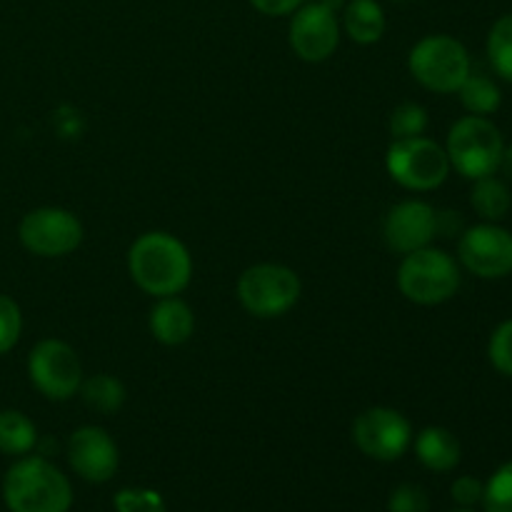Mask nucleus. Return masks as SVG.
<instances>
[{"label":"nucleus","mask_w":512,"mask_h":512,"mask_svg":"<svg viewBox=\"0 0 512 512\" xmlns=\"http://www.w3.org/2000/svg\"><path fill=\"white\" fill-rule=\"evenodd\" d=\"M80 395H83L85 405L98 413H118L125 403V388L118 378L113 375H93L85 383H80Z\"/></svg>","instance_id":"20"},{"label":"nucleus","mask_w":512,"mask_h":512,"mask_svg":"<svg viewBox=\"0 0 512 512\" xmlns=\"http://www.w3.org/2000/svg\"><path fill=\"white\" fill-rule=\"evenodd\" d=\"M460 103L465 105V110L473 115H490L500 108L503 103V95H500V88L485 75H473L470 73L465 78V83L460 85Z\"/></svg>","instance_id":"21"},{"label":"nucleus","mask_w":512,"mask_h":512,"mask_svg":"<svg viewBox=\"0 0 512 512\" xmlns=\"http://www.w3.org/2000/svg\"><path fill=\"white\" fill-rule=\"evenodd\" d=\"M415 453L420 463L435 473H448L460 463V443L450 430L430 425L415 438Z\"/></svg>","instance_id":"16"},{"label":"nucleus","mask_w":512,"mask_h":512,"mask_svg":"<svg viewBox=\"0 0 512 512\" xmlns=\"http://www.w3.org/2000/svg\"><path fill=\"white\" fill-rule=\"evenodd\" d=\"M450 493H453V500L458 505H463V508H473V505H478L480 500H483L485 485L480 483L478 478H473V475H463V478L455 480Z\"/></svg>","instance_id":"29"},{"label":"nucleus","mask_w":512,"mask_h":512,"mask_svg":"<svg viewBox=\"0 0 512 512\" xmlns=\"http://www.w3.org/2000/svg\"><path fill=\"white\" fill-rule=\"evenodd\" d=\"M340 43V28L328 3H310L290 23V48L305 63H323Z\"/></svg>","instance_id":"12"},{"label":"nucleus","mask_w":512,"mask_h":512,"mask_svg":"<svg viewBox=\"0 0 512 512\" xmlns=\"http://www.w3.org/2000/svg\"><path fill=\"white\" fill-rule=\"evenodd\" d=\"M460 263L473 275L498 280L512 273V233L495 223L468 228L458 243Z\"/></svg>","instance_id":"11"},{"label":"nucleus","mask_w":512,"mask_h":512,"mask_svg":"<svg viewBox=\"0 0 512 512\" xmlns=\"http://www.w3.org/2000/svg\"><path fill=\"white\" fill-rule=\"evenodd\" d=\"M485 512H512V460L500 465L483 493Z\"/></svg>","instance_id":"24"},{"label":"nucleus","mask_w":512,"mask_h":512,"mask_svg":"<svg viewBox=\"0 0 512 512\" xmlns=\"http://www.w3.org/2000/svg\"><path fill=\"white\" fill-rule=\"evenodd\" d=\"M505 173V178H508V183H512V145L503 150V160H500V168Z\"/></svg>","instance_id":"31"},{"label":"nucleus","mask_w":512,"mask_h":512,"mask_svg":"<svg viewBox=\"0 0 512 512\" xmlns=\"http://www.w3.org/2000/svg\"><path fill=\"white\" fill-rule=\"evenodd\" d=\"M470 203H473L475 213L480 215L488 223H498L508 215L512 205L510 188L498 180L495 175H488V178H478L473 185V193H470Z\"/></svg>","instance_id":"18"},{"label":"nucleus","mask_w":512,"mask_h":512,"mask_svg":"<svg viewBox=\"0 0 512 512\" xmlns=\"http://www.w3.org/2000/svg\"><path fill=\"white\" fill-rule=\"evenodd\" d=\"M453 512H473L470 508H463V510H453Z\"/></svg>","instance_id":"32"},{"label":"nucleus","mask_w":512,"mask_h":512,"mask_svg":"<svg viewBox=\"0 0 512 512\" xmlns=\"http://www.w3.org/2000/svg\"><path fill=\"white\" fill-rule=\"evenodd\" d=\"M410 73L433 93H458L470 75V55L450 35H428L410 50Z\"/></svg>","instance_id":"5"},{"label":"nucleus","mask_w":512,"mask_h":512,"mask_svg":"<svg viewBox=\"0 0 512 512\" xmlns=\"http://www.w3.org/2000/svg\"><path fill=\"white\" fill-rule=\"evenodd\" d=\"M28 375L35 388L48 400H70L80 390L83 383V368L70 348L63 340H40L28 358Z\"/></svg>","instance_id":"8"},{"label":"nucleus","mask_w":512,"mask_h":512,"mask_svg":"<svg viewBox=\"0 0 512 512\" xmlns=\"http://www.w3.org/2000/svg\"><path fill=\"white\" fill-rule=\"evenodd\" d=\"M488 358L498 373L512 378V318L500 323L495 333L490 335Z\"/></svg>","instance_id":"26"},{"label":"nucleus","mask_w":512,"mask_h":512,"mask_svg":"<svg viewBox=\"0 0 512 512\" xmlns=\"http://www.w3.org/2000/svg\"><path fill=\"white\" fill-rule=\"evenodd\" d=\"M345 30L360 45L378 43L385 33V13L375 0H353L345 8Z\"/></svg>","instance_id":"17"},{"label":"nucleus","mask_w":512,"mask_h":512,"mask_svg":"<svg viewBox=\"0 0 512 512\" xmlns=\"http://www.w3.org/2000/svg\"><path fill=\"white\" fill-rule=\"evenodd\" d=\"M255 10L265 15H288L298 8L303 0H250Z\"/></svg>","instance_id":"30"},{"label":"nucleus","mask_w":512,"mask_h":512,"mask_svg":"<svg viewBox=\"0 0 512 512\" xmlns=\"http://www.w3.org/2000/svg\"><path fill=\"white\" fill-rule=\"evenodd\" d=\"M353 440L373 460H390L403 458L405 450L413 443V428L408 418L393 408H368L355 418L353 423Z\"/></svg>","instance_id":"10"},{"label":"nucleus","mask_w":512,"mask_h":512,"mask_svg":"<svg viewBox=\"0 0 512 512\" xmlns=\"http://www.w3.org/2000/svg\"><path fill=\"white\" fill-rule=\"evenodd\" d=\"M20 330H23V315H20L18 303L0 293V355L15 348Z\"/></svg>","instance_id":"27"},{"label":"nucleus","mask_w":512,"mask_h":512,"mask_svg":"<svg viewBox=\"0 0 512 512\" xmlns=\"http://www.w3.org/2000/svg\"><path fill=\"white\" fill-rule=\"evenodd\" d=\"M488 58L495 73L512 83V13L503 15L488 35Z\"/></svg>","instance_id":"22"},{"label":"nucleus","mask_w":512,"mask_h":512,"mask_svg":"<svg viewBox=\"0 0 512 512\" xmlns=\"http://www.w3.org/2000/svg\"><path fill=\"white\" fill-rule=\"evenodd\" d=\"M238 298L255 318H280L298 303L300 278L285 265H253L240 275Z\"/></svg>","instance_id":"6"},{"label":"nucleus","mask_w":512,"mask_h":512,"mask_svg":"<svg viewBox=\"0 0 512 512\" xmlns=\"http://www.w3.org/2000/svg\"><path fill=\"white\" fill-rule=\"evenodd\" d=\"M195 328V315L188 303L170 295L160 298L158 305L150 310V333L163 345H183L190 340Z\"/></svg>","instance_id":"15"},{"label":"nucleus","mask_w":512,"mask_h":512,"mask_svg":"<svg viewBox=\"0 0 512 512\" xmlns=\"http://www.w3.org/2000/svg\"><path fill=\"white\" fill-rule=\"evenodd\" d=\"M118 512H165L163 495L148 488H125L115 495Z\"/></svg>","instance_id":"25"},{"label":"nucleus","mask_w":512,"mask_h":512,"mask_svg":"<svg viewBox=\"0 0 512 512\" xmlns=\"http://www.w3.org/2000/svg\"><path fill=\"white\" fill-rule=\"evenodd\" d=\"M388 173L395 183L408 190H435L450 173L448 153L435 140L408 138L393 140L388 148Z\"/></svg>","instance_id":"7"},{"label":"nucleus","mask_w":512,"mask_h":512,"mask_svg":"<svg viewBox=\"0 0 512 512\" xmlns=\"http://www.w3.org/2000/svg\"><path fill=\"white\" fill-rule=\"evenodd\" d=\"M118 445L103 428L85 425L68 440V463L88 483H108L118 470Z\"/></svg>","instance_id":"13"},{"label":"nucleus","mask_w":512,"mask_h":512,"mask_svg":"<svg viewBox=\"0 0 512 512\" xmlns=\"http://www.w3.org/2000/svg\"><path fill=\"white\" fill-rule=\"evenodd\" d=\"M398 285L410 303L440 305L460 288V270L445 250L420 248L400 263Z\"/></svg>","instance_id":"4"},{"label":"nucleus","mask_w":512,"mask_h":512,"mask_svg":"<svg viewBox=\"0 0 512 512\" xmlns=\"http://www.w3.org/2000/svg\"><path fill=\"white\" fill-rule=\"evenodd\" d=\"M388 512H430V498L420 485L403 483L390 493Z\"/></svg>","instance_id":"28"},{"label":"nucleus","mask_w":512,"mask_h":512,"mask_svg":"<svg viewBox=\"0 0 512 512\" xmlns=\"http://www.w3.org/2000/svg\"><path fill=\"white\" fill-rule=\"evenodd\" d=\"M3 500L10 512H68L73 488L45 458H23L5 473Z\"/></svg>","instance_id":"2"},{"label":"nucleus","mask_w":512,"mask_h":512,"mask_svg":"<svg viewBox=\"0 0 512 512\" xmlns=\"http://www.w3.org/2000/svg\"><path fill=\"white\" fill-rule=\"evenodd\" d=\"M438 233V215L423 200H405L398 203L385 218V240L395 253H415L428 248Z\"/></svg>","instance_id":"14"},{"label":"nucleus","mask_w":512,"mask_h":512,"mask_svg":"<svg viewBox=\"0 0 512 512\" xmlns=\"http://www.w3.org/2000/svg\"><path fill=\"white\" fill-rule=\"evenodd\" d=\"M20 243L40 258H63L83 243V225L70 210L38 208L20 220Z\"/></svg>","instance_id":"9"},{"label":"nucleus","mask_w":512,"mask_h":512,"mask_svg":"<svg viewBox=\"0 0 512 512\" xmlns=\"http://www.w3.org/2000/svg\"><path fill=\"white\" fill-rule=\"evenodd\" d=\"M428 128V110L418 103H403L390 115V133L395 140L420 138Z\"/></svg>","instance_id":"23"},{"label":"nucleus","mask_w":512,"mask_h":512,"mask_svg":"<svg viewBox=\"0 0 512 512\" xmlns=\"http://www.w3.org/2000/svg\"><path fill=\"white\" fill-rule=\"evenodd\" d=\"M128 270L140 290L155 298H170L188 288L193 260L175 235L155 230L130 245Z\"/></svg>","instance_id":"1"},{"label":"nucleus","mask_w":512,"mask_h":512,"mask_svg":"<svg viewBox=\"0 0 512 512\" xmlns=\"http://www.w3.org/2000/svg\"><path fill=\"white\" fill-rule=\"evenodd\" d=\"M38 443L33 420L20 410H0V453L25 455Z\"/></svg>","instance_id":"19"},{"label":"nucleus","mask_w":512,"mask_h":512,"mask_svg":"<svg viewBox=\"0 0 512 512\" xmlns=\"http://www.w3.org/2000/svg\"><path fill=\"white\" fill-rule=\"evenodd\" d=\"M503 150L505 143L498 125L483 115H468L450 128L445 153L463 178L478 180L498 173Z\"/></svg>","instance_id":"3"}]
</instances>
